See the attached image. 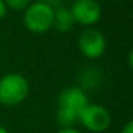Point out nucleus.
I'll return each instance as SVG.
<instances>
[{"mask_svg": "<svg viewBox=\"0 0 133 133\" xmlns=\"http://www.w3.org/2000/svg\"><path fill=\"white\" fill-rule=\"evenodd\" d=\"M42 2L47 3L49 6H52V7H57V6H60L63 2H73V0H42Z\"/></svg>", "mask_w": 133, "mask_h": 133, "instance_id": "9", "label": "nucleus"}, {"mask_svg": "<svg viewBox=\"0 0 133 133\" xmlns=\"http://www.w3.org/2000/svg\"><path fill=\"white\" fill-rule=\"evenodd\" d=\"M75 20L70 13L69 7L57 6L53 9V22H52V29H55L57 33H69L75 26Z\"/></svg>", "mask_w": 133, "mask_h": 133, "instance_id": "7", "label": "nucleus"}, {"mask_svg": "<svg viewBox=\"0 0 133 133\" xmlns=\"http://www.w3.org/2000/svg\"><path fill=\"white\" fill-rule=\"evenodd\" d=\"M106 37L100 30L95 27H86L79 35L77 47L80 50L82 56H84L89 60H96L102 57L106 52Z\"/></svg>", "mask_w": 133, "mask_h": 133, "instance_id": "5", "label": "nucleus"}, {"mask_svg": "<svg viewBox=\"0 0 133 133\" xmlns=\"http://www.w3.org/2000/svg\"><path fill=\"white\" fill-rule=\"evenodd\" d=\"M69 10L76 24L92 27L102 17L100 3L96 0H73L70 2Z\"/></svg>", "mask_w": 133, "mask_h": 133, "instance_id": "6", "label": "nucleus"}, {"mask_svg": "<svg viewBox=\"0 0 133 133\" xmlns=\"http://www.w3.org/2000/svg\"><path fill=\"white\" fill-rule=\"evenodd\" d=\"M30 93V83L22 73H6L0 77V104L17 106Z\"/></svg>", "mask_w": 133, "mask_h": 133, "instance_id": "2", "label": "nucleus"}, {"mask_svg": "<svg viewBox=\"0 0 133 133\" xmlns=\"http://www.w3.org/2000/svg\"><path fill=\"white\" fill-rule=\"evenodd\" d=\"M0 133H9V130H7L4 126H2V124H0Z\"/></svg>", "mask_w": 133, "mask_h": 133, "instance_id": "13", "label": "nucleus"}, {"mask_svg": "<svg viewBox=\"0 0 133 133\" xmlns=\"http://www.w3.org/2000/svg\"><path fill=\"white\" fill-rule=\"evenodd\" d=\"M6 13H7V7L4 4V0H0V20L6 16Z\"/></svg>", "mask_w": 133, "mask_h": 133, "instance_id": "12", "label": "nucleus"}, {"mask_svg": "<svg viewBox=\"0 0 133 133\" xmlns=\"http://www.w3.org/2000/svg\"><path fill=\"white\" fill-rule=\"evenodd\" d=\"M30 3H32V0H4L6 7L13 12H24Z\"/></svg>", "mask_w": 133, "mask_h": 133, "instance_id": "8", "label": "nucleus"}, {"mask_svg": "<svg viewBox=\"0 0 133 133\" xmlns=\"http://www.w3.org/2000/svg\"><path fill=\"white\" fill-rule=\"evenodd\" d=\"M53 9L47 3L37 0L30 3L29 7L23 12V24L30 33L43 35L52 29L53 22Z\"/></svg>", "mask_w": 133, "mask_h": 133, "instance_id": "3", "label": "nucleus"}, {"mask_svg": "<svg viewBox=\"0 0 133 133\" xmlns=\"http://www.w3.org/2000/svg\"><path fill=\"white\" fill-rule=\"evenodd\" d=\"M57 133H80V130H77L76 127H60Z\"/></svg>", "mask_w": 133, "mask_h": 133, "instance_id": "10", "label": "nucleus"}, {"mask_svg": "<svg viewBox=\"0 0 133 133\" xmlns=\"http://www.w3.org/2000/svg\"><path fill=\"white\" fill-rule=\"evenodd\" d=\"M89 104L87 95L82 87L70 86L60 92L57 97L56 119L60 127H73L82 110Z\"/></svg>", "mask_w": 133, "mask_h": 133, "instance_id": "1", "label": "nucleus"}, {"mask_svg": "<svg viewBox=\"0 0 133 133\" xmlns=\"http://www.w3.org/2000/svg\"><path fill=\"white\" fill-rule=\"evenodd\" d=\"M120 133H133V122H127V123L122 127Z\"/></svg>", "mask_w": 133, "mask_h": 133, "instance_id": "11", "label": "nucleus"}, {"mask_svg": "<svg viewBox=\"0 0 133 133\" xmlns=\"http://www.w3.org/2000/svg\"><path fill=\"white\" fill-rule=\"evenodd\" d=\"M77 122H80L82 126L92 133H104L110 127L112 116L104 106L89 103L82 110Z\"/></svg>", "mask_w": 133, "mask_h": 133, "instance_id": "4", "label": "nucleus"}, {"mask_svg": "<svg viewBox=\"0 0 133 133\" xmlns=\"http://www.w3.org/2000/svg\"><path fill=\"white\" fill-rule=\"evenodd\" d=\"M96 2H99V3H100V2H102V0H96Z\"/></svg>", "mask_w": 133, "mask_h": 133, "instance_id": "14", "label": "nucleus"}]
</instances>
